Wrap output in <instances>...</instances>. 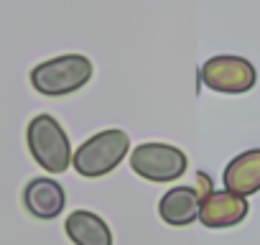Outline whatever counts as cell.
<instances>
[{
	"mask_svg": "<svg viewBox=\"0 0 260 245\" xmlns=\"http://www.w3.org/2000/svg\"><path fill=\"white\" fill-rule=\"evenodd\" d=\"M26 143H28V151H31L34 161L41 169H46L49 174H64L72 166L74 151H72L69 136H67V131L61 128V122L54 115L41 112L28 122Z\"/></svg>",
	"mask_w": 260,
	"mask_h": 245,
	"instance_id": "6da1fadb",
	"label": "cell"
},
{
	"mask_svg": "<svg viewBox=\"0 0 260 245\" xmlns=\"http://www.w3.org/2000/svg\"><path fill=\"white\" fill-rule=\"evenodd\" d=\"M94 74V64L84 54H64L46 59L31 69V84L39 95L64 97L82 89Z\"/></svg>",
	"mask_w": 260,
	"mask_h": 245,
	"instance_id": "7a4b0ae2",
	"label": "cell"
},
{
	"mask_svg": "<svg viewBox=\"0 0 260 245\" xmlns=\"http://www.w3.org/2000/svg\"><path fill=\"white\" fill-rule=\"evenodd\" d=\"M127 151H130V138L125 131H120V128L100 131V133L89 136L74 151L72 166L77 169L79 176H87V179L107 176L110 171L117 169V164L127 156Z\"/></svg>",
	"mask_w": 260,
	"mask_h": 245,
	"instance_id": "3957f363",
	"label": "cell"
},
{
	"mask_svg": "<svg viewBox=\"0 0 260 245\" xmlns=\"http://www.w3.org/2000/svg\"><path fill=\"white\" fill-rule=\"evenodd\" d=\"M130 169L146 181L169 184L186 174L189 159L179 146L151 141V143H141L138 148H133V154H130Z\"/></svg>",
	"mask_w": 260,
	"mask_h": 245,
	"instance_id": "277c9868",
	"label": "cell"
},
{
	"mask_svg": "<svg viewBox=\"0 0 260 245\" xmlns=\"http://www.w3.org/2000/svg\"><path fill=\"white\" fill-rule=\"evenodd\" d=\"M199 79L214 92L242 95V92H250L255 87L257 72L245 56L219 54V56H212L202 64Z\"/></svg>",
	"mask_w": 260,
	"mask_h": 245,
	"instance_id": "5b68a950",
	"label": "cell"
},
{
	"mask_svg": "<svg viewBox=\"0 0 260 245\" xmlns=\"http://www.w3.org/2000/svg\"><path fill=\"white\" fill-rule=\"evenodd\" d=\"M247 197L235 194L230 189H214L202 204H199V222L209 230H224L235 227L247 217Z\"/></svg>",
	"mask_w": 260,
	"mask_h": 245,
	"instance_id": "8992f818",
	"label": "cell"
},
{
	"mask_svg": "<svg viewBox=\"0 0 260 245\" xmlns=\"http://www.w3.org/2000/svg\"><path fill=\"white\" fill-rule=\"evenodd\" d=\"M64 204H67V194L56 179L36 176L23 189V207L36 220H56L64 212Z\"/></svg>",
	"mask_w": 260,
	"mask_h": 245,
	"instance_id": "52a82bcc",
	"label": "cell"
},
{
	"mask_svg": "<svg viewBox=\"0 0 260 245\" xmlns=\"http://www.w3.org/2000/svg\"><path fill=\"white\" fill-rule=\"evenodd\" d=\"M224 189L250 197L260 192V148H250L240 156H235L222 174Z\"/></svg>",
	"mask_w": 260,
	"mask_h": 245,
	"instance_id": "ba28073f",
	"label": "cell"
},
{
	"mask_svg": "<svg viewBox=\"0 0 260 245\" xmlns=\"http://www.w3.org/2000/svg\"><path fill=\"white\" fill-rule=\"evenodd\" d=\"M158 215L166 225L171 227H186L199 220V194L194 187H171L161 202H158Z\"/></svg>",
	"mask_w": 260,
	"mask_h": 245,
	"instance_id": "9c48e42d",
	"label": "cell"
},
{
	"mask_svg": "<svg viewBox=\"0 0 260 245\" xmlns=\"http://www.w3.org/2000/svg\"><path fill=\"white\" fill-rule=\"evenodd\" d=\"M64 227L74 245H112V230L97 212L77 209L67 217Z\"/></svg>",
	"mask_w": 260,
	"mask_h": 245,
	"instance_id": "30bf717a",
	"label": "cell"
},
{
	"mask_svg": "<svg viewBox=\"0 0 260 245\" xmlns=\"http://www.w3.org/2000/svg\"><path fill=\"white\" fill-rule=\"evenodd\" d=\"M194 189H197V194H199V204L214 192V181H212V176L209 174H204V171H199L197 174V184H194Z\"/></svg>",
	"mask_w": 260,
	"mask_h": 245,
	"instance_id": "8fae6325",
	"label": "cell"
}]
</instances>
